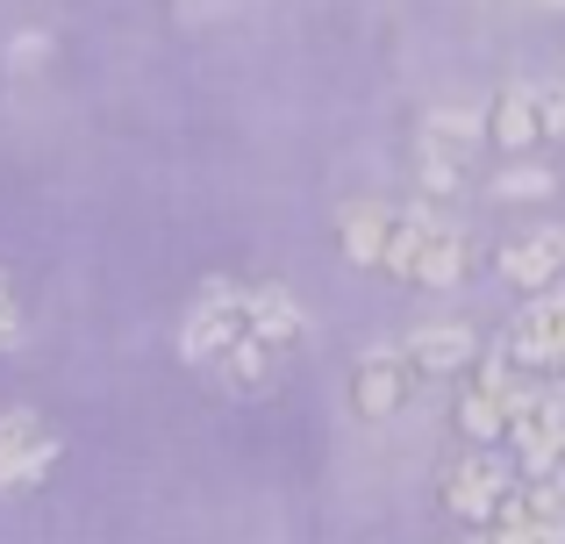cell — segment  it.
<instances>
[{
    "mask_svg": "<svg viewBox=\"0 0 565 544\" xmlns=\"http://www.w3.org/2000/svg\"><path fill=\"white\" fill-rule=\"evenodd\" d=\"M501 359L515 365V373H565V287H544L530 294L523 308L509 316V330H501Z\"/></svg>",
    "mask_w": 565,
    "mask_h": 544,
    "instance_id": "277c9868",
    "label": "cell"
},
{
    "mask_svg": "<svg viewBox=\"0 0 565 544\" xmlns=\"http://www.w3.org/2000/svg\"><path fill=\"white\" fill-rule=\"evenodd\" d=\"M394 215H401V201H380V194H359V201H344V209H337V244H344L351 266H365V273L386 266Z\"/></svg>",
    "mask_w": 565,
    "mask_h": 544,
    "instance_id": "7c38bea8",
    "label": "cell"
},
{
    "mask_svg": "<svg viewBox=\"0 0 565 544\" xmlns=\"http://www.w3.org/2000/svg\"><path fill=\"white\" fill-rule=\"evenodd\" d=\"M487 143H501L509 158H523V151H537V143H544V122H537V86H530V79L501 86V94L487 100Z\"/></svg>",
    "mask_w": 565,
    "mask_h": 544,
    "instance_id": "4fadbf2b",
    "label": "cell"
},
{
    "mask_svg": "<svg viewBox=\"0 0 565 544\" xmlns=\"http://www.w3.org/2000/svg\"><path fill=\"white\" fill-rule=\"evenodd\" d=\"M401 359L415 365V380H458L480 359V330L472 322H415L401 337Z\"/></svg>",
    "mask_w": 565,
    "mask_h": 544,
    "instance_id": "30bf717a",
    "label": "cell"
},
{
    "mask_svg": "<svg viewBox=\"0 0 565 544\" xmlns=\"http://www.w3.org/2000/svg\"><path fill=\"white\" fill-rule=\"evenodd\" d=\"M515 488H523V473H515L509 451H501V445H472V451H458V459L444 466L437 502L451 509L466 531H494V516L509 509Z\"/></svg>",
    "mask_w": 565,
    "mask_h": 544,
    "instance_id": "7a4b0ae2",
    "label": "cell"
},
{
    "mask_svg": "<svg viewBox=\"0 0 565 544\" xmlns=\"http://www.w3.org/2000/svg\"><path fill=\"white\" fill-rule=\"evenodd\" d=\"M537 122H544V137L565 143V79L558 86H537Z\"/></svg>",
    "mask_w": 565,
    "mask_h": 544,
    "instance_id": "ac0fdd59",
    "label": "cell"
},
{
    "mask_svg": "<svg viewBox=\"0 0 565 544\" xmlns=\"http://www.w3.org/2000/svg\"><path fill=\"white\" fill-rule=\"evenodd\" d=\"M501 445H509L515 473H558L565 466V387H530Z\"/></svg>",
    "mask_w": 565,
    "mask_h": 544,
    "instance_id": "5b68a950",
    "label": "cell"
},
{
    "mask_svg": "<svg viewBox=\"0 0 565 544\" xmlns=\"http://www.w3.org/2000/svg\"><path fill=\"white\" fill-rule=\"evenodd\" d=\"M57 466V430L36 408H0V494L43 488Z\"/></svg>",
    "mask_w": 565,
    "mask_h": 544,
    "instance_id": "52a82bcc",
    "label": "cell"
},
{
    "mask_svg": "<svg viewBox=\"0 0 565 544\" xmlns=\"http://www.w3.org/2000/svg\"><path fill=\"white\" fill-rule=\"evenodd\" d=\"M423 137L437 143V151H451V158H480V143H487V108H472V100H444V108H429L423 115Z\"/></svg>",
    "mask_w": 565,
    "mask_h": 544,
    "instance_id": "9a60e30c",
    "label": "cell"
},
{
    "mask_svg": "<svg viewBox=\"0 0 565 544\" xmlns=\"http://www.w3.org/2000/svg\"><path fill=\"white\" fill-rule=\"evenodd\" d=\"M14 344H22V301H14L8 273H0V351H14Z\"/></svg>",
    "mask_w": 565,
    "mask_h": 544,
    "instance_id": "d6986e66",
    "label": "cell"
},
{
    "mask_svg": "<svg viewBox=\"0 0 565 544\" xmlns=\"http://www.w3.org/2000/svg\"><path fill=\"white\" fill-rule=\"evenodd\" d=\"M466 158H451V151H437V143H429V137H415V186H423V194L429 201H437V194H458V186H466Z\"/></svg>",
    "mask_w": 565,
    "mask_h": 544,
    "instance_id": "2e32d148",
    "label": "cell"
},
{
    "mask_svg": "<svg viewBox=\"0 0 565 544\" xmlns=\"http://www.w3.org/2000/svg\"><path fill=\"white\" fill-rule=\"evenodd\" d=\"M415 365L401 359V344H373V351H359V365H351V408H359L365 423H386V416H401V408L415 402Z\"/></svg>",
    "mask_w": 565,
    "mask_h": 544,
    "instance_id": "ba28073f",
    "label": "cell"
},
{
    "mask_svg": "<svg viewBox=\"0 0 565 544\" xmlns=\"http://www.w3.org/2000/svg\"><path fill=\"white\" fill-rule=\"evenodd\" d=\"M458 380H466V387H458V430H466V445H501V437H509V416L523 408V394L537 387V380L515 373L501 351H480Z\"/></svg>",
    "mask_w": 565,
    "mask_h": 544,
    "instance_id": "3957f363",
    "label": "cell"
},
{
    "mask_svg": "<svg viewBox=\"0 0 565 544\" xmlns=\"http://www.w3.org/2000/svg\"><path fill=\"white\" fill-rule=\"evenodd\" d=\"M244 337H258L265 351H279L294 365L308 351V308L279 279H258V287H244Z\"/></svg>",
    "mask_w": 565,
    "mask_h": 544,
    "instance_id": "9c48e42d",
    "label": "cell"
},
{
    "mask_svg": "<svg viewBox=\"0 0 565 544\" xmlns=\"http://www.w3.org/2000/svg\"><path fill=\"white\" fill-rule=\"evenodd\" d=\"M494 273L509 279V287H523V294L558 287V279H565V223H537V230H523L515 244H501Z\"/></svg>",
    "mask_w": 565,
    "mask_h": 544,
    "instance_id": "8fae6325",
    "label": "cell"
},
{
    "mask_svg": "<svg viewBox=\"0 0 565 544\" xmlns=\"http://www.w3.org/2000/svg\"><path fill=\"white\" fill-rule=\"evenodd\" d=\"M380 273L408 279V287L444 294V287H458V279L472 273V237L437 209V201H401L394 244H386V266Z\"/></svg>",
    "mask_w": 565,
    "mask_h": 544,
    "instance_id": "6da1fadb",
    "label": "cell"
},
{
    "mask_svg": "<svg viewBox=\"0 0 565 544\" xmlns=\"http://www.w3.org/2000/svg\"><path fill=\"white\" fill-rule=\"evenodd\" d=\"M558 194V172L537 166V158H523V166L494 172V201H552Z\"/></svg>",
    "mask_w": 565,
    "mask_h": 544,
    "instance_id": "e0dca14e",
    "label": "cell"
},
{
    "mask_svg": "<svg viewBox=\"0 0 565 544\" xmlns=\"http://www.w3.org/2000/svg\"><path fill=\"white\" fill-rule=\"evenodd\" d=\"M207 380H215L222 394H244V402H250V394H273L279 380H287V359H279V351H265L258 337H236V344L207 365Z\"/></svg>",
    "mask_w": 565,
    "mask_h": 544,
    "instance_id": "5bb4252c",
    "label": "cell"
},
{
    "mask_svg": "<svg viewBox=\"0 0 565 544\" xmlns=\"http://www.w3.org/2000/svg\"><path fill=\"white\" fill-rule=\"evenodd\" d=\"M244 337V287L236 279H207L201 294H193V308H186V322H180V351H186V365H215L222 351Z\"/></svg>",
    "mask_w": 565,
    "mask_h": 544,
    "instance_id": "8992f818",
    "label": "cell"
}]
</instances>
